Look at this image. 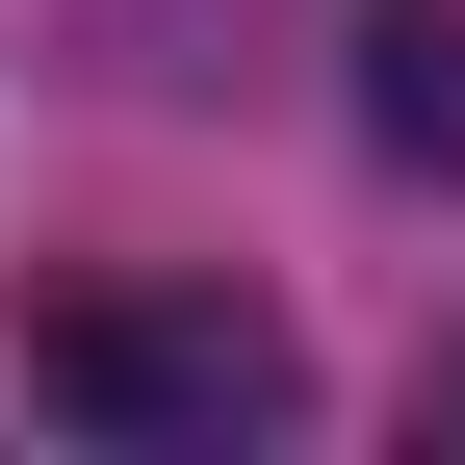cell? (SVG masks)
<instances>
[{
  "label": "cell",
  "instance_id": "6da1fadb",
  "mask_svg": "<svg viewBox=\"0 0 465 465\" xmlns=\"http://www.w3.org/2000/svg\"><path fill=\"white\" fill-rule=\"evenodd\" d=\"M284 388L311 362H284V311L232 259L207 284H52L26 311V414H78V440H259Z\"/></svg>",
  "mask_w": 465,
  "mask_h": 465
},
{
  "label": "cell",
  "instance_id": "7a4b0ae2",
  "mask_svg": "<svg viewBox=\"0 0 465 465\" xmlns=\"http://www.w3.org/2000/svg\"><path fill=\"white\" fill-rule=\"evenodd\" d=\"M362 155L388 182H465V0H388L362 26Z\"/></svg>",
  "mask_w": 465,
  "mask_h": 465
},
{
  "label": "cell",
  "instance_id": "3957f363",
  "mask_svg": "<svg viewBox=\"0 0 465 465\" xmlns=\"http://www.w3.org/2000/svg\"><path fill=\"white\" fill-rule=\"evenodd\" d=\"M440 440H465V362H440Z\"/></svg>",
  "mask_w": 465,
  "mask_h": 465
}]
</instances>
